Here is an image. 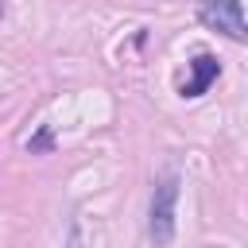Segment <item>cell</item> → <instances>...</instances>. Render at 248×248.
Returning a JSON list of instances; mask_svg holds the SVG:
<instances>
[{"mask_svg": "<svg viewBox=\"0 0 248 248\" xmlns=\"http://www.w3.org/2000/svg\"><path fill=\"white\" fill-rule=\"evenodd\" d=\"M27 147H31V151H46V147H50V132H39L35 140H27Z\"/></svg>", "mask_w": 248, "mask_h": 248, "instance_id": "4", "label": "cell"}, {"mask_svg": "<svg viewBox=\"0 0 248 248\" xmlns=\"http://www.w3.org/2000/svg\"><path fill=\"white\" fill-rule=\"evenodd\" d=\"M198 19L209 31H217V35H225L232 43H248V19H244L240 0H205L198 8Z\"/></svg>", "mask_w": 248, "mask_h": 248, "instance_id": "2", "label": "cell"}, {"mask_svg": "<svg viewBox=\"0 0 248 248\" xmlns=\"http://www.w3.org/2000/svg\"><path fill=\"white\" fill-rule=\"evenodd\" d=\"M217 74H221V62L213 58V54H194V62H190V81H182V97H202L213 81H217Z\"/></svg>", "mask_w": 248, "mask_h": 248, "instance_id": "3", "label": "cell"}, {"mask_svg": "<svg viewBox=\"0 0 248 248\" xmlns=\"http://www.w3.org/2000/svg\"><path fill=\"white\" fill-rule=\"evenodd\" d=\"M178 170H163L155 178L151 190V217H147V232L155 248H167L174 240V205H178Z\"/></svg>", "mask_w": 248, "mask_h": 248, "instance_id": "1", "label": "cell"}]
</instances>
